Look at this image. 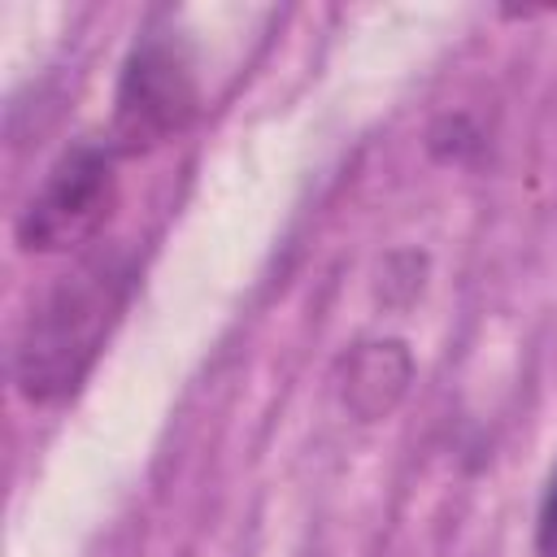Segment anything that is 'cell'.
<instances>
[{
    "label": "cell",
    "mask_w": 557,
    "mask_h": 557,
    "mask_svg": "<svg viewBox=\"0 0 557 557\" xmlns=\"http://www.w3.org/2000/svg\"><path fill=\"white\" fill-rule=\"evenodd\" d=\"M535 553L540 557H557V470L544 487V500H540V518H535Z\"/></svg>",
    "instance_id": "5b68a950"
},
{
    "label": "cell",
    "mask_w": 557,
    "mask_h": 557,
    "mask_svg": "<svg viewBox=\"0 0 557 557\" xmlns=\"http://www.w3.org/2000/svg\"><path fill=\"white\" fill-rule=\"evenodd\" d=\"M113 200V144L70 148L17 218V244L26 252H65L83 244Z\"/></svg>",
    "instance_id": "3957f363"
},
{
    "label": "cell",
    "mask_w": 557,
    "mask_h": 557,
    "mask_svg": "<svg viewBox=\"0 0 557 557\" xmlns=\"http://www.w3.org/2000/svg\"><path fill=\"white\" fill-rule=\"evenodd\" d=\"M113 104V152L157 148L178 135L196 113V74L187 52L165 35L139 39L122 65Z\"/></svg>",
    "instance_id": "7a4b0ae2"
},
{
    "label": "cell",
    "mask_w": 557,
    "mask_h": 557,
    "mask_svg": "<svg viewBox=\"0 0 557 557\" xmlns=\"http://www.w3.org/2000/svg\"><path fill=\"white\" fill-rule=\"evenodd\" d=\"M409 379H413L409 348L400 339H370L352 348V357L344 361L339 396L361 422H379L400 405V396L409 392Z\"/></svg>",
    "instance_id": "277c9868"
},
{
    "label": "cell",
    "mask_w": 557,
    "mask_h": 557,
    "mask_svg": "<svg viewBox=\"0 0 557 557\" xmlns=\"http://www.w3.org/2000/svg\"><path fill=\"white\" fill-rule=\"evenodd\" d=\"M122 287L126 274L109 261H96L65 274L30 309L13 348V379L30 405H52L87 379L122 309Z\"/></svg>",
    "instance_id": "6da1fadb"
}]
</instances>
